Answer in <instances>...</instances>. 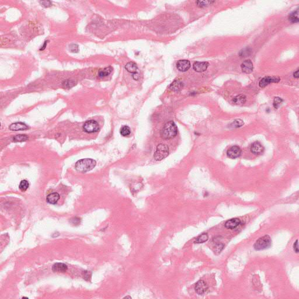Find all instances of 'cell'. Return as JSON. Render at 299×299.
<instances>
[{
	"label": "cell",
	"mask_w": 299,
	"mask_h": 299,
	"mask_svg": "<svg viewBox=\"0 0 299 299\" xmlns=\"http://www.w3.org/2000/svg\"><path fill=\"white\" fill-rule=\"evenodd\" d=\"M293 250L296 253L299 252V245H298V240H297L293 244Z\"/></svg>",
	"instance_id": "cell-33"
},
{
	"label": "cell",
	"mask_w": 299,
	"mask_h": 299,
	"mask_svg": "<svg viewBox=\"0 0 299 299\" xmlns=\"http://www.w3.org/2000/svg\"><path fill=\"white\" fill-rule=\"evenodd\" d=\"M96 165V161L91 159H85L78 161L76 164V169L79 172L85 173L92 170Z\"/></svg>",
	"instance_id": "cell-2"
},
{
	"label": "cell",
	"mask_w": 299,
	"mask_h": 299,
	"mask_svg": "<svg viewBox=\"0 0 299 299\" xmlns=\"http://www.w3.org/2000/svg\"><path fill=\"white\" fill-rule=\"evenodd\" d=\"M280 81V79L277 77H266L263 78L259 81V86L261 88L265 87L268 85L273 82H278Z\"/></svg>",
	"instance_id": "cell-13"
},
{
	"label": "cell",
	"mask_w": 299,
	"mask_h": 299,
	"mask_svg": "<svg viewBox=\"0 0 299 299\" xmlns=\"http://www.w3.org/2000/svg\"><path fill=\"white\" fill-rule=\"evenodd\" d=\"M244 125V122L241 119H236L234 120L229 126L231 128H238Z\"/></svg>",
	"instance_id": "cell-22"
},
{
	"label": "cell",
	"mask_w": 299,
	"mask_h": 299,
	"mask_svg": "<svg viewBox=\"0 0 299 299\" xmlns=\"http://www.w3.org/2000/svg\"><path fill=\"white\" fill-rule=\"evenodd\" d=\"M60 195L58 193L53 192V193L49 194L47 196L46 200L49 203L52 204V205H55L60 199Z\"/></svg>",
	"instance_id": "cell-15"
},
{
	"label": "cell",
	"mask_w": 299,
	"mask_h": 299,
	"mask_svg": "<svg viewBox=\"0 0 299 299\" xmlns=\"http://www.w3.org/2000/svg\"><path fill=\"white\" fill-rule=\"evenodd\" d=\"M178 129L173 121L167 122L161 132V137L163 140H170L177 135Z\"/></svg>",
	"instance_id": "cell-1"
},
{
	"label": "cell",
	"mask_w": 299,
	"mask_h": 299,
	"mask_svg": "<svg viewBox=\"0 0 299 299\" xmlns=\"http://www.w3.org/2000/svg\"><path fill=\"white\" fill-rule=\"evenodd\" d=\"M62 85H63V86L64 88L70 89V88L73 87L74 86H75L76 85V81H75L73 80H70V79H68V80H65V81L63 82Z\"/></svg>",
	"instance_id": "cell-21"
},
{
	"label": "cell",
	"mask_w": 299,
	"mask_h": 299,
	"mask_svg": "<svg viewBox=\"0 0 299 299\" xmlns=\"http://www.w3.org/2000/svg\"><path fill=\"white\" fill-rule=\"evenodd\" d=\"M40 4L45 7H49L52 5V3L50 1H40Z\"/></svg>",
	"instance_id": "cell-31"
},
{
	"label": "cell",
	"mask_w": 299,
	"mask_h": 299,
	"mask_svg": "<svg viewBox=\"0 0 299 299\" xmlns=\"http://www.w3.org/2000/svg\"><path fill=\"white\" fill-rule=\"evenodd\" d=\"M224 246V245L221 243L216 244V245L215 246V252H218V253H220V252L223 249Z\"/></svg>",
	"instance_id": "cell-30"
},
{
	"label": "cell",
	"mask_w": 299,
	"mask_h": 299,
	"mask_svg": "<svg viewBox=\"0 0 299 299\" xmlns=\"http://www.w3.org/2000/svg\"><path fill=\"white\" fill-rule=\"evenodd\" d=\"M125 298H129V299H131V297H129V296H127V297H125Z\"/></svg>",
	"instance_id": "cell-36"
},
{
	"label": "cell",
	"mask_w": 299,
	"mask_h": 299,
	"mask_svg": "<svg viewBox=\"0 0 299 299\" xmlns=\"http://www.w3.org/2000/svg\"><path fill=\"white\" fill-rule=\"evenodd\" d=\"M84 130L88 133H92L99 131V126L98 122L94 120L86 121L83 126Z\"/></svg>",
	"instance_id": "cell-5"
},
{
	"label": "cell",
	"mask_w": 299,
	"mask_h": 299,
	"mask_svg": "<svg viewBox=\"0 0 299 299\" xmlns=\"http://www.w3.org/2000/svg\"><path fill=\"white\" fill-rule=\"evenodd\" d=\"M213 2H214L213 1H198L196 2V4H197V5L199 7H204V6H207L209 5H210L212 3H213Z\"/></svg>",
	"instance_id": "cell-27"
},
{
	"label": "cell",
	"mask_w": 299,
	"mask_h": 299,
	"mask_svg": "<svg viewBox=\"0 0 299 299\" xmlns=\"http://www.w3.org/2000/svg\"><path fill=\"white\" fill-rule=\"evenodd\" d=\"M272 244V240L269 236L265 235L258 238L254 245V248L256 251H261L268 248Z\"/></svg>",
	"instance_id": "cell-3"
},
{
	"label": "cell",
	"mask_w": 299,
	"mask_h": 299,
	"mask_svg": "<svg viewBox=\"0 0 299 299\" xmlns=\"http://www.w3.org/2000/svg\"><path fill=\"white\" fill-rule=\"evenodd\" d=\"M298 10L292 13L289 17V21L293 23H297L299 22V17H298Z\"/></svg>",
	"instance_id": "cell-23"
},
{
	"label": "cell",
	"mask_w": 299,
	"mask_h": 299,
	"mask_svg": "<svg viewBox=\"0 0 299 299\" xmlns=\"http://www.w3.org/2000/svg\"><path fill=\"white\" fill-rule=\"evenodd\" d=\"M169 155V149L166 145L160 144L156 148L154 157L156 161H161L165 159Z\"/></svg>",
	"instance_id": "cell-4"
},
{
	"label": "cell",
	"mask_w": 299,
	"mask_h": 299,
	"mask_svg": "<svg viewBox=\"0 0 299 299\" xmlns=\"http://www.w3.org/2000/svg\"><path fill=\"white\" fill-rule=\"evenodd\" d=\"M209 239V237H208V235L207 233H203L201 235L199 236L196 240H195V243H197V244H201V243H203L205 242H206Z\"/></svg>",
	"instance_id": "cell-20"
},
{
	"label": "cell",
	"mask_w": 299,
	"mask_h": 299,
	"mask_svg": "<svg viewBox=\"0 0 299 299\" xmlns=\"http://www.w3.org/2000/svg\"><path fill=\"white\" fill-rule=\"evenodd\" d=\"M195 289L197 295H203L208 290V286L205 282L200 280L196 283Z\"/></svg>",
	"instance_id": "cell-6"
},
{
	"label": "cell",
	"mask_w": 299,
	"mask_h": 299,
	"mask_svg": "<svg viewBox=\"0 0 299 299\" xmlns=\"http://www.w3.org/2000/svg\"><path fill=\"white\" fill-rule=\"evenodd\" d=\"M29 187V184L27 180H22L20 182V184L19 185V189L22 192H25L28 189Z\"/></svg>",
	"instance_id": "cell-25"
},
{
	"label": "cell",
	"mask_w": 299,
	"mask_h": 299,
	"mask_svg": "<svg viewBox=\"0 0 299 299\" xmlns=\"http://www.w3.org/2000/svg\"><path fill=\"white\" fill-rule=\"evenodd\" d=\"M233 101L234 104L239 105H243L246 102V97L244 95H243V94L238 95L234 98V99H233Z\"/></svg>",
	"instance_id": "cell-18"
},
{
	"label": "cell",
	"mask_w": 299,
	"mask_h": 299,
	"mask_svg": "<svg viewBox=\"0 0 299 299\" xmlns=\"http://www.w3.org/2000/svg\"><path fill=\"white\" fill-rule=\"evenodd\" d=\"M240 224H241V220L239 218H234L227 220L225 223V227L228 229H234Z\"/></svg>",
	"instance_id": "cell-12"
},
{
	"label": "cell",
	"mask_w": 299,
	"mask_h": 299,
	"mask_svg": "<svg viewBox=\"0 0 299 299\" xmlns=\"http://www.w3.org/2000/svg\"><path fill=\"white\" fill-rule=\"evenodd\" d=\"M283 100L279 98V97H276L274 99V101H273V107L275 108H278L279 107V106L280 105L281 103L282 102Z\"/></svg>",
	"instance_id": "cell-28"
},
{
	"label": "cell",
	"mask_w": 299,
	"mask_h": 299,
	"mask_svg": "<svg viewBox=\"0 0 299 299\" xmlns=\"http://www.w3.org/2000/svg\"><path fill=\"white\" fill-rule=\"evenodd\" d=\"M137 66L134 62H129L125 66V69L129 73H133V74L136 73L137 70Z\"/></svg>",
	"instance_id": "cell-17"
},
{
	"label": "cell",
	"mask_w": 299,
	"mask_h": 299,
	"mask_svg": "<svg viewBox=\"0 0 299 299\" xmlns=\"http://www.w3.org/2000/svg\"><path fill=\"white\" fill-rule=\"evenodd\" d=\"M47 42H48L47 41H45V43H44L43 45L42 46V48L40 49V50H43L45 49V48H46V45H47Z\"/></svg>",
	"instance_id": "cell-34"
},
{
	"label": "cell",
	"mask_w": 299,
	"mask_h": 299,
	"mask_svg": "<svg viewBox=\"0 0 299 299\" xmlns=\"http://www.w3.org/2000/svg\"><path fill=\"white\" fill-rule=\"evenodd\" d=\"M294 77L296 79H299V70H298L296 72H295Z\"/></svg>",
	"instance_id": "cell-35"
},
{
	"label": "cell",
	"mask_w": 299,
	"mask_h": 299,
	"mask_svg": "<svg viewBox=\"0 0 299 299\" xmlns=\"http://www.w3.org/2000/svg\"><path fill=\"white\" fill-rule=\"evenodd\" d=\"M112 70H113V68L110 66L108 67H105L103 69H101L99 71L98 75L100 77H107V76H109V74L111 73V72L112 71Z\"/></svg>",
	"instance_id": "cell-19"
},
{
	"label": "cell",
	"mask_w": 299,
	"mask_h": 299,
	"mask_svg": "<svg viewBox=\"0 0 299 299\" xmlns=\"http://www.w3.org/2000/svg\"><path fill=\"white\" fill-rule=\"evenodd\" d=\"M29 129V127L25 123L22 122H17L15 123H12L9 126V129L12 131H19V130H25Z\"/></svg>",
	"instance_id": "cell-14"
},
{
	"label": "cell",
	"mask_w": 299,
	"mask_h": 299,
	"mask_svg": "<svg viewBox=\"0 0 299 299\" xmlns=\"http://www.w3.org/2000/svg\"><path fill=\"white\" fill-rule=\"evenodd\" d=\"M177 67L178 70L182 72L188 71L190 67V63L187 60H179L177 63Z\"/></svg>",
	"instance_id": "cell-9"
},
{
	"label": "cell",
	"mask_w": 299,
	"mask_h": 299,
	"mask_svg": "<svg viewBox=\"0 0 299 299\" xmlns=\"http://www.w3.org/2000/svg\"><path fill=\"white\" fill-rule=\"evenodd\" d=\"M70 50L71 51V52L77 53L79 52V46L77 45L72 44L70 46Z\"/></svg>",
	"instance_id": "cell-29"
},
{
	"label": "cell",
	"mask_w": 299,
	"mask_h": 299,
	"mask_svg": "<svg viewBox=\"0 0 299 299\" xmlns=\"http://www.w3.org/2000/svg\"><path fill=\"white\" fill-rule=\"evenodd\" d=\"M91 277V272L86 271L83 272V277L86 280H89Z\"/></svg>",
	"instance_id": "cell-32"
},
{
	"label": "cell",
	"mask_w": 299,
	"mask_h": 299,
	"mask_svg": "<svg viewBox=\"0 0 299 299\" xmlns=\"http://www.w3.org/2000/svg\"><path fill=\"white\" fill-rule=\"evenodd\" d=\"M14 141L15 142H21L27 141L28 139V137L25 135H18L14 137Z\"/></svg>",
	"instance_id": "cell-26"
},
{
	"label": "cell",
	"mask_w": 299,
	"mask_h": 299,
	"mask_svg": "<svg viewBox=\"0 0 299 299\" xmlns=\"http://www.w3.org/2000/svg\"><path fill=\"white\" fill-rule=\"evenodd\" d=\"M209 66V64L207 62L196 61V62H195L194 64H193V68L196 72L202 73V72L205 71L207 70Z\"/></svg>",
	"instance_id": "cell-8"
},
{
	"label": "cell",
	"mask_w": 299,
	"mask_h": 299,
	"mask_svg": "<svg viewBox=\"0 0 299 299\" xmlns=\"http://www.w3.org/2000/svg\"><path fill=\"white\" fill-rule=\"evenodd\" d=\"M227 156L231 159H235L238 158L241 154V150L237 146H234L231 147L227 152Z\"/></svg>",
	"instance_id": "cell-7"
},
{
	"label": "cell",
	"mask_w": 299,
	"mask_h": 299,
	"mask_svg": "<svg viewBox=\"0 0 299 299\" xmlns=\"http://www.w3.org/2000/svg\"><path fill=\"white\" fill-rule=\"evenodd\" d=\"M251 151L255 155H259L264 152V148L259 141H255L251 145Z\"/></svg>",
	"instance_id": "cell-10"
},
{
	"label": "cell",
	"mask_w": 299,
	"mask_h": 299,
	"mask_svg": "<svg viewBox=\"0 0 299 299\" xmlns=\"http://www.w3.org/2000/svg\"><path fill=\"white\" fill-rule=\"evenodd\" d=\"M242 71L246 74H250L253 71L254 66L253 63L250 60H246L241 64V66Z\"/></svg>",
	"instance_id": "cell-11"
},
{
	"label": "cell",
	"mask_w": 299,
	"mask_h": 299,
	"mask_svg": "<svg viewBox=\"0 0 299 299\" xmlns=\"http://www.w3.org/2000/svg\"><path fill=\"white\" fill-rule=\"evenodd\" d=\"M120 134H121L122 136L126 137V136L130 135V134L131 133V130H130V128L129 126H123L120 129Z\"/></svg>",
	"instance_id": "cell-24"
},
{
	"label": "cell",
	"mask_w": 299,
	"mask_h": 299,
	"mask_svg": "<svg viewBox=\"0 0 299 299\" xmlns=\"http://www.w3.org/2000/svg\"><path fill=\"white\" fill-rule=\"evenodd\" d=\"M67 269V266L63 263H56L52 267V271L55 272H65Z\"/></svg>",
	"instance_id": "cell-16"
}]
</instances>
